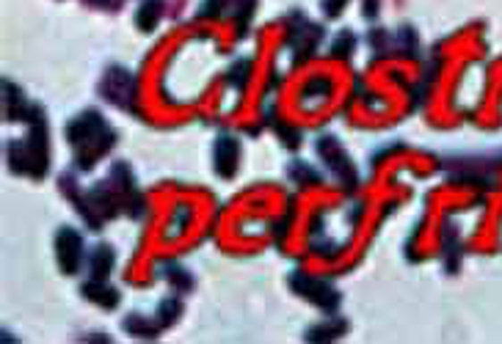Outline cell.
Returning a JSON list of instances; mask_svg holds the SVG:
<instances>
[{
    "mask_svg": "<svg viewBox=\"0 0 502 344\" xmlns=\"http://www.w3.org/2000/svg\"><path fill=\"white\" fill-rule=\"evenodd\" d=\"M113 267V251L108 245H97L91 254V275L94 278H105Z\"/></svg>",
    "mask_w": 502,
    "mask_h": 344,
    "instance_id": "7",
    "label": "cell"
},
{
    "mask_svg": "<svg viewBox=\"0 0 502 344\" xmlns=\"http://www.w3.org/2000/svg\"><path fill=\"white\" fill-rule=\"evenodd\" d=\"M342 4H345V0H323V12L329 17H337L342 12Z\"/></svg>",
    "mask_w": 502,
    "mask_h": 344,
    "instance_id": "10",
    "label": "cell"
},
{
    "mask_svg": "<svg viewBox=\"0 0 502 344\" xmlns=\"http://www.w3.org/2000/svg\"><path fill=\"white\" fill-rule=\"evenodd\" d=\"M124 331H130V333H136V336H141V339H146V336H155L158 331H155L146 320H141L138 315H133L130 320H124Z\"/></svg>",
    "mask_w": 502,
    "mask_h": 344,
    "instance_id": "8",
    "label": "cell"
},
{
    "mask_svg": "<svg viewBox=\"0 0 502 344\" xmlns=\"http://www.w3.org/2000/svg\"><path fill=\"white\" fill-rule=\"evenodd\" d=\"M111 133H108V127H105V121L94 113V111H88V113H80L72 124H70V141L75 143V146H80L83 143V149H91V158L94 154H100L103 149H108L111 146ZM94 163V160H91Z\"/></svg>",
    "mask_w": 502,
    "mask_h": 344,
    "instance_id": "1",
    "label": "cell"
},
{
    "mask_svg": "<svg viewBox=\"0 0 502 344\" xmlns=\"http://www.w3.org/2000/svg\"><path fill=\"white\" fill-rule=\"evenodd\" d=\"M161 14H163V0H144L141 9H138L136 22H138V28H141V30H149V28L158 25Z\"/></svg>",
    "mask_w": 502,
    "mask_h": 344,
    "instance_id": "6",
    "label": "cell"
},
{
    "mask_svg": "<svg viewBox=\"0 0 502 344\" xmlns=\"http://www.w3.org/2000/svg\"><path fill=\"white\" fill-rule=\"evenodd\" d=\"M169 281H172V284L177 287V290H188V287H191L194 284V281H191V275H188L182 267H172V273H169Z\"/></svg>",
    "mask_w": 502,
    "mask_h": 344,
    "instance_id": "9",
    "label": "cell"
},
{
    "mask_svg": "<svg viewBox=\"0 0 502 344\" xmlns=\"http://www.w3.org/2000/svg\"><path fill=\"white\" fill-rule=\"evenodd\" d=\"M293 284L301 290V295L304 298H309V300H315L318 306H323V308H334L337 306V295H334V290H329L326 284H321V281H315V278H301L298 273L293 275Z\"/></svg>",
    "mask_w": 502,
    "mask_h": 344,
    "instance_id": "3",
    "label": "cell"
},
{
    "mask_svg": "<svg viewBox=\"0 0 502 344\" xmlns=\"http://www.w3.org/2000/svg\"><path fill=\"white\" fill-rule=\"evenodd\" d=\"M83 295H86L88 300H94V303L108 306V308H113V306L119 303V295H116L111 287H105L100 278H97V281H91V284H86V287H83Z\"/></svg>",
    "mask_w": 502,
    "mask_h": 344,
    "instance_id": "5",
    "label": "cell"
},
{
    "mask_svg": "<svg viewBox=\"0 0 502 344\" xmlns=\"http://www.w3.org/2000/svg\"><path fill=\"white\" fill-rule=\"evenodd\" d=\"M238 154H240V146L235 138L224 135L215 141V171L222 176H232L235 168H238Z\"/></svg>",
    "mask_w": 502,
    "mask_h": 344,
    "instance_id": "4",
    "label": "cell"
},
{
    "mask_svg": "<svg viewBox=\"0 0 502 344\" xmlns=\"http://www.w3.org/2000/svg\"><path fill=\"white\" fill-rule=\"evenodd\" d=\"M55 242H58V265L64 267V273H78V267L83 262V248H80L78 232L61 229Z\"/></svg>",
    "mask_w": 502,
    "mask_h": 344,
    "instance_id": "2",
    "label": "cell"
}]
</instances>
